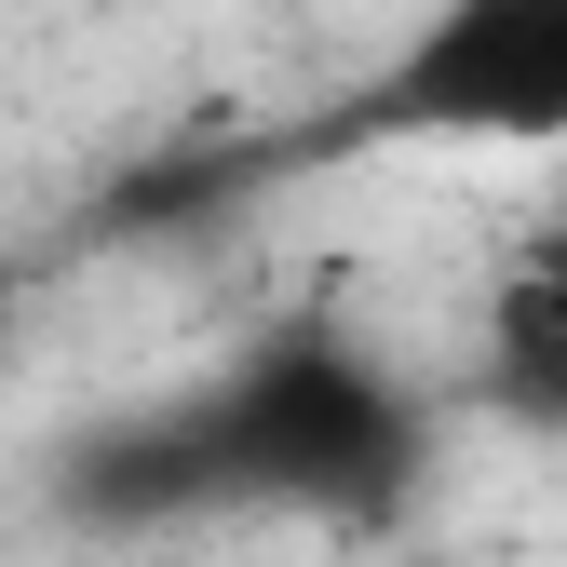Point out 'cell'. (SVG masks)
Segmentation results:
<instances>
[{
	"mask_svg": "<svg viewBox=\"0 0 567 567\" xmlns=\"http://www.w3.org/2000/svg\"><path fill=\"white\" fill-rule=\"evenodd\" d=\"M486 392L527 433H567V230H540L486 284Z\"/></svg>",
	"mask_w": 567,
	"mask_h": 567,
	"instance_id": "3",
	"label": "cell"
},
{
	"mask_svg": "<svg viewBox=\"0 0 567 567\" xmlns=\"http://www.w3.org/2000/svg\"><path fill=\"white\" fill-rule=\"evenodd\" d=\"M351 122L433 150H567V0H433Z\"/></svg>",
	"mask_w": 567,
	"mask_h": 567,
	"instance_id": "2",
	"label": "cell"
},
{
	"mask_svg": "<svg viewBox=\"0 0 567 567\" xmlns=\"http://www.w3.org/2000/svg\"><path fill=\"white\" fill-rule=\"evenodd\" d=\"M109 514H203V501H270V514H392L419 486V405L365 365L351 338L298 324L244 351L217 392L135 419L82 460Z\"/></svg>",
	"mask_w": 567,
	"mask_h": 567,
	"instance_id": "1",
	"label": "cell"
}]
</instances>
